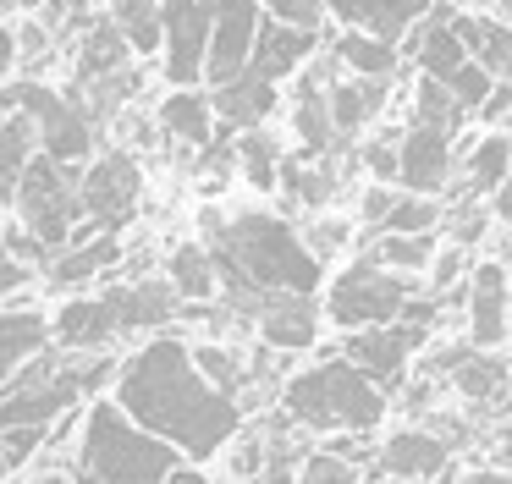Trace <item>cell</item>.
I'll list each match as a JSON object with an SVG mask.
<instances>
[{
    "label": "cell",
    "instance_id": "27",
    "mask_svg": "<svg viewBox=\"0 0 512 484\" xmlns=\"http://www.w3.org/2000/svg\"><path fill=\"white\" fill-rule=\"evenodd\" d=\"M331 61L347 66V77H375V83H391V72H397V44H380V39H369V33L347 28L342 39L331 44Z\"/></svg>",
    "mask_w": 512,
    "mask_h": 484
},
{
    "label": "cell",
    "instance_id": "7",
    "mask_svg": "<svg viewBox=\"0 0 512 484\" xmlns=\"http://www.w3.org/2000/svg\"><path fill=\"white\" fill-rule=\"evenodd\" d=\"M138 193H144V176H138V160L127 149H111L105 160H94L89 171L78 176V204L89 215L94 231H122L138 209Z\"/></svg>",
    "mask_w": 512,
    "mask_h": 484
},
{
    "label": "cell",
    "instance_id": "35",
    "mask_svg": "<svg viewBox=\"0 0 512 484\" xmlns=\"http://www.w3.org/2000/svg\"><path fill=\"white\" fill-rule=\"evenodd\" d=\"M452 380H457V391H463V396L485 402V396H496V391H501V380H507V363L490 358V352H468V358L452 369Z\"/></svg>",
    "mask_w": 512,
    "mask_h": 484
},
{
    "label": "cell",
    "instance_id": "17",
    "mask_svg": "<svg viewBox=\"0 0 512 484\" xmlns=\"http://www.w3.org/2000/svg\"><path fill=\"white\" fill-rule=\"evenodd\" d=\"M320 33H303V28H281V22H265L259 17V33H254V55H248V72L265 77V83H281L292 77L303 61L314 55Z\"/></svg>",
    "mask_w": 512,
    "mask_h": 484
},
{
    "label": "cell",
    "instance_id": "2",
    "mask_svg": "<svg viewBox=\"0 0 512 484\" xmlns=\"http://www.w3.org/2000/svg\"><path fill=\"white\" fill-rule=\"evenodd\" d=\"M215 259L226 303L237 314H259L270 297H314L325 281V264L303 248V237L276 215H237L215 226V242H204Z\"/></svg>",
    "mask_w": 512,
    "mask_h": 484
},
{
    "label": "cell",
    "instance_id": "14",
    "mask_svg": "<svg viewBox=\"0 0 512 484\" xmlns=\"http://www.w3.org/2000/svg\"><path fill=\"white\" fill-rule=\"evenodd\" d=\"M259 341H265L270 352H309L314 336H320V303L314 297H270L265 308H259Z\"/></svg>",
    "mask_w": 512,
    "mask_h": 484
},
{
    "label": "cell",
    "instance_id": "30",
    "mask_svg": "<svg viewBox=\"0 0 512 484\" xmlns=\"http://www.w3.org/2000/svg\"><path fill=\"white\" fill-rule=\"evenodd\" d=\"M463 121H468V110L446 94V83H435V77H419V83H413V121L408 127H430V132H441V138H452Z\"/></svg>",
    "mask_w": 512,
    "mask_h": 484
},
{
    "label": "cell",
    "instance_id": "13",
    "mask_svg": "<svg viewBox=\"0 0 512 484\" xmlns=\"http://www.w3.org/2000/svg\"><path fill=\"white\" fill-rule=\"evenodd\" d=\"M320 6L336 11L353 33H369V39H380V44H397L413 22L430 17L435 0H320Z\"/></svg>",
    "mask_w": 512,
    "mask_h": 484
},
{
    "label": "cell",
    "instance_id": "12",
    "mask_svg": "<svg viewBox=\"0 0 512 484\" xmlns=\"http://www.w3.org/2000/svg\"><path fill=\"white\" fill-rule=\"evenodd\" d=\"M397 182L419 198H435L452 182V138L430 127H408L397 138Z\"/></svg>",
    "mask_w": 512,
    "mask_h": 484
},
{
    "label": "cell",
    "instance_id": "54",
    "mask_svg": "<svg viewBox=\"0 0 512 484\" xmlns=\"http://www.w3.org/2000/svg\"><path fill=\"white\" fill-rule=\"evenodd\" d=\"M507 303H512V286H507Z\"/></svg>",
    "mask_w": 512,
    "mask_h": 484
},
{
    "label": "cell",
    "instance_id": "47",
    "mask_svg": "<svg viewBox=\"0 0 512 484\" xmlns=\"http://www.w3.org/2000/svg\"><path fill=\"white\" fill-rule=\"evenodd\" d=\"M28 281H34V270H28V264H17V259H0V297L23 292Z\"/></svg>",
    "mask_w": 512,
    "mask_h": 484
},
{
    "label": "cell",
    "instance_id": "37",
    "mask_svg": "<svg viewBox=\"0 0 512 484\" xmlns=\"http://www.w3.org/2000/svg\"><path fill=\"white\" fill-rule=\"evenodd\" d=\"M0 259H17V264H28V270H45L50 248L23 226V220H6V226H0Z\"/></svg>",
    "mask_w": 512,
    "mask_h": 484
},
{
    "label": "cell",
    "instance_id": "41",
    "mask_svg": "<svg viewBox=\"0 0 512 484\" xmlns=\"http://www.w3.org/2000/svg\"><path fill=\"white\" fill-rule=\"evenodd\" d=\"M298 484H358V468L342 457H325V451H314V457H303V468L292 473Z\"/></svg>",
    "mask_w": 512,
    "mask_h": 484
},
{
    "label": "cell",
    "instance_id": "43",
    "mask_svg": "<svg viewBox=\"0 0 512 484\" xmlns=\"http://www.w3.org/2000/svg\"><path fill=\"white\" fill-rule=\"evenodd\" d=\"M463 264H468L463 248H435V259H430V286H435V297L452 292L457 275H463Z\"/></svg>",
    "mask_w": 512,
    "mask_h": 484
},
{
    "label": "cell",
    "instance_id": "4",
    "mask_svg": "<svg viewBox=\"0 0 512 484\" xmlns=\"http://www.w3.org/2000/svg\"><path fill=\"white\" fill-rule=\"evenodd\" d=\"M281 407L292 424L314 435H369L386 418V396L347 358H320L314 369L292 374L281 385Z\"/></svg>",
    "mask_w": 512,
    "mask_h": 484
},
{
    "label": "cell",
    "instance_id": "3",
    "mask_svg": "<svg viewBox=\"0 0 512 484\" xmlns=\"http://www.w3.org/2000/svg\"><path fill=\"white\" fill-rule=\"evenodd\" d=\"M72 446H78V462H72V479L78 484H166V473L182 468V457L166 440L144 435L105 396L94 407H83Z\"/></svg>",
    "mask_w": 512,
    "mask_h": 484
},
{
    "label": "cell",
    "instance_id": "16",
    "mask_svg": "<svg viewBox=\"0 0 512 484\" xmlns=\"http://www.w3.org/2000/svg\"><path fill=\"white\" fill-rule=\"evenodd\" d=\"M50 341H61V352L83 358V352H111L116 325H111V308L100 297H67L50 319Z\"/></svg>",
    "mask_w": 512,
    "mask_h": 484
},
{
    "label": "cell",
    "instance_id": "49",
    "mask_svg": "<svg viewBox=\"0 0 512 484\" xmlns=\"http://www.w3.org/2000/svg\"><path fill=\"white\" fill-rule=\"evenodd\" d=\"M17 66V39L6 28H0V83H6V72Z\"/></svg>",
    "mask_w": 512,
    "mask_h": 484
},
{
    "label": "cell",
    "instance_id": "32",
    "mask_svg": "<svg viewBox=\"0 0 512 484\" xmlns=\"http://www.w3.org/2000/svg\"><path fill=\"white\" fill-rule=\"evenodd\" d=\"M232 160L243 165V176H248V187H259V193H276V182H281V149H276V138L270 132H243L237 138V149H232Z\"/></svg>",
    "mask_w": 512,
    "mask_h": 484
},
{
    "label": "cell",
    "instance_id": "38",
    "mask_svg": "<svg viewBox=\"0 0 512 484\" xmlns=\"http://www.w3.org/2000/svg\"><path fill=\"white\" fill-rule=\"evenodd\" d=\"M490 83H496V77H490V72H485V66H474V61H463V66H457V72H452V77H446V94H452V99H457V105H463V110H468V116H474V110H479V105H485V94H490Z\"/></svg>",
    "mask_w": 512,
    "mask_h": 484
},
{
    "label": "cell",
    "instance_id": "56",
    "mask_svg": "<svg viewBox=\"0 0 512 484\" xmlns=\"http://www.w3.org/2000/svg\"><path fill=\"white\" fill-rule=\"evenodd\" d=\"M397 484H408V479H397Z\"/></svg>",
    "mask_w": 512,
    "mask_h": 484
},
{
    "label": "cell",
    "instance_id": "26",
    "mask_svg": "<svg viewBox=\"0 0 512 484\" xmlns=\"http://www.w3.org/2000/svg\"><path fill=\"white\" fill-rule=\"evenodd\" d=\"M193 369H199V380L210 385V391H221L226 402L243 407V385H248V363L237 358V347H221V341H193L188 347Z\"/></svg>",
    "mask_w": 512,
    "mask_h": 484
},
{
    "label": "cell",
    "instance_id": "53",
    "mask_svg": "<svg viewBox=\"0 0 512 484\" xmlns=\"http://www.w3.org/2000/svg\"><path fill=\"white\" fill-rule=\"evenodd\" d=\"M23 6H39V0H23Z\"/></svg>",
    "mask_w": 512,
    "mask_h": 484
},
{
    "label": "cell",
    "instance_id": "48",
    "mask_svg": "<svg viewBox=\"0 0 512 484\" xmlns=\"http://www.w3.org/2000/svg\"><path fill=\"white\" fill-rule=\"evenodd\" d=\"M490 198H496V220H501V226H512V176H507V182H501Z\"/></svg>",
    "mask_w": 512,
    "mask_h": 484
},
{
    "label": "cell",
    "instance_id": "31",
    "mask_svg": "<svg viewBox=\"0 0 512 484\" xmlns=\"http://www.w3.org/2000/svg\"><path fill=\"white\" fill-rule=\"evenodd\" d=\"M364 259L380 264V270H391V275H419V270H430V259H435V237H391V231H375Z\"/></svg>",
    "mask_w": 512,
    "mask_h": 484
},
{
    "label": "cell",
    "instance_id": "50",
    "mask_svg": "<svg viewBox=\"0 0 512 484\" xmlns=\"http://www.w3.org/2000/svg\"><path fill=\"white\" fill-rule=\"evenodd\" d=\"M166 484H210V479H204V468L182 462V468H171V473H166Z\"/></svg>",
    "mask_w": 512,
    "mask_h": 484
},
{
    "label": "cell",
    "instance_id": "40",
    "mask_svg": "<svg viewBox=\"0 0 512 484\" xmlns=\"http://www.w3.org/2000/svg\"><path fill=\"white\" fill-rule=\"evenodd\" d=\"M347 237H353V226H347L342 215H320V220H314L309 231H303V248H309L314 259L325 264V259H331V253H342V248H347Z\"/></svg>",
    "mask_w": 512,
    "mask_h": 484
},
{
    "label": "cell",
    "instance_id": "11",
    "mask_svg": "<svg viewBox=\"0 0 512 484\" xmlns=\"http://www.w3.org/2000/svg\"><path fill=\"white\" fill-rule=\"evenodd\" d=\"M507 264L501 259H485L474 264V275H468V341H474V352H490L507 341Z\"/></svg>",
    "mask_w": 512,
    "mask_h": 484
},
{
    "label": "cell",
    "instance_id": "23",
    "mask_svg": "<svg viewBox=\"0 0 512 484\" xmlns=\"http://www.w3.org/2000/svg\"><path fill=\"white\" fill-rule=\"evenodd\" d=\"M166 286L177 292V303H215V297H221V281H215L210 248H204V242H182V248H171Z\"/></svg>",
    "mask_w": 512,
    "mask_h": 484
},
{
    "label": "cell",
    "instance_id": "8",
    "mask_svg": "<svg viewBox=\"0 0 512 484\" xmlns=\"http://www.w3.org/2000/svg\"><path fill=\"white\" fill-rule=\"evenodd\" d=\"M430 341V330H413L402 325V319H391V325H375V330H347L342 352L336 358H347L353 369H364L369 380H375V391H397L402 374H408V358Z\"/></svg>",
    "mask_w": 512,
    "mask_h": 484
},
{
    "label": "cell",
    "instance_id": "19",
    "mask_svg": "<svg viewBox=\"0 0 512 484\" xmlns=\"http://www.w3.org/2000/svg\"><path fill=\"white\" fill-rule=\"evenodd\" d=\"M441 468H446V440L430 435V429H397V435L380 446V473H391V479L424 484Z\"/></svg>",
    "mask_w": 512,
    "mask_h": 484
},
{
    "label": "cell",
    "instance_id": "42",
    "mask_svg": "<svg viewBox=\"0 0 512 484\" xmlns=\"http://www.w3.org/2000/svg\"><path fill=\"white\" fill-rule=\"evenodd\" d=\"M364 165H369V176H375V187H391L397 182V138L364 143Z\"/></svg>",
    "mask_w": 512,
    "mask_h": 484
},
{
    "label": "cell",
    "instance_id": "25",
    "mask_svg": "<svg viewBox=\"0 0 512 484\" xmlns=\"http://www.w3.org/2000/svg\"><path fill=\"white\" fill-rule=\"evenodd\" d=\"M507 176H512V138H507V132H485V138L468 143V160H463V198L496 193Z\"/></svg>",
    "mask_w": 512,
    "mask_h": 484
},
{
    "label": "cell",
    "instance_id": "1",
    "mask_svg": "<svg viewBox=\"0 0 512 484\" xmlns=\"http://www.w3.org/2000/svg\"><path fill=\"white\" fill-rule=\"evenodd\" d=\"M111 402L133 418L144 435L166 440L182 462H210L243 429V407L199 380L182 336H149L116 363Z\"/></svg>",
    "mask_w": 512,
    "mask_h": 484
},
{
    "label": "cell",
    "instance_id": "22",
    "mask_svg": "<svg viewBox=\"0 0 512 484\" xmlns=\"http://www.w3.org/2000/svg\"><path fill=\"white\" fill-rule=\"evenodd\" d=\"M45 347H50V319L39 308H6L0 314V385Z\"/></svg>",
    "mask_w": 512,
    "mask_h": 484
},
{
    "label": "cell",
    "instance_id": "18",
    "mask_svg": "<svg viewBox=\"0 0 512 484\" xmlns=\"http://www.w3.org/2000/svg\"><path fill=\"white\" fill-rule=\"evenodd\" d=\"M380 105H386V83H375V77H331L325 83V116H331L336 138L364 132L380 116Z\"/></svg>",
    "mask_w": 512,
    "mask_h": 484
},
{
    "label": "cell",
    "instance_id": "15",
    "mask_svg": "<svg viewBox=\"0 0 512 484\" xmlns=\"http://www.w3.org/2000/svg\"><path fill=\"white\" fill-rule=\"evenodd\" d=\"M452 33L463 44V55L474 66H485L496 83H512V22L501 17H479V11H452Z\"/></svg>",
    "mask_w": 512,
    "mask_h": 484
},
{
    "label": "cell",
    "instance_id": "5",
    "mask_svg": "<svg viewBox=\"0 0 512 484\" xmlns=\"http://www.w3.org/2000/svg\"><path fill=\"white\" fill-rule=\"evenodd\" d=\"M12 204H17V215H23V226L50 248V259L78 237L83 204H78V176H72V165H56V160H45V154H34V160L23 165V176H17Z\"/></svg>",
    "mask_w": 512,
    "mask_h": 484
},
{
    "label": "cell",
    "instance_id": "33",
    "mask_svg": "<svg viewBox=\"0 0 512 484\" xmlns=\"http://www.w3.org/2000/svg\"><path fill=\"white\" fill-rule=\"evenodd\" d=\"M446 220V209L435 204V198H419V193H397L386 209V220H380V231H391V237H435V226Z\"/></svg>",
    "mask_w": 512,
    "mask_h": 484
},
{
    "label": "cell",
    "instance_id": "9",
    "mask_svg": "<svg viewBox=\"0 0 512 484\" xmlns=\"http://www.w3.org/2000/svg\"><path fill=\"white\" fill-rule=\"evenodd\" d=\"M254 33H259V6L254 0H215L210 44H204V77H210V88H221V83H232L237 72H248Z\"/></svg>",
    "mask_w": 512,
    "mask_h": 484
},
{
    "label": "cell",
    "instance_id": "10",
    "mask_svg": "<svg viewBox=\"0 0 512 484\" xmlns=\"http://www.w3.org/2000/svg\"><path fill=\"white\" fill-rule=\"evenodd\" d=\"M100 303L111 308V325L116 336H138V330H166L177 319V292L166 281H122V286H105Z\"/></svg>",
    "mask_w": 512,
    "mask_h": 484
},
{
    "label": "cell",
    "instance_id": "52",
    "mask_svg": "<svg viewBox=\"0 0 512 484\" xmlns=\"http://www.w3.org/2000/svg\"><path fill=\"white\" fill-rule=\"evenodd\" d=\"M468 484H512V473H490V468H479V473H468Z\"/></svg>",
    "mask_w": 512,
    "mask_h": 484
},
{
    "label": "cell",
    "instance_id": "28",
    "mask_svg": "<svg viewBox=\"0 0 512 484\" xmlns=\"http://www.w3.org/2000/svg\"><path fill=\"white\" fill-rule=\"evenodd\" d=\"M127 39L116 33V22H94L89 33H83V61H78V77L83 83H105V77H122L127 72Z\"/></svg>",
    "mask_w": 512,
    "mask_h": 484
},
{
    "label": "cell",
    "instance_id": "20",
    "mask_svg": "<svg viewBox=\"0 0 512 484\" xmlns=\"http://www.w3.org/2000/svg\"><path fill=\"white\" fill-rule=\"evenodd\" d=\"M116 259H122V242H116L111 231H94V237L67 242L45 270H50V286H67V292H72V286H89L94 275H105Z\"/></svg>",
    "mask_w": 512,
    "mask_h": 484
},
{
    "label": "cell",
    "instance_id": "21",
    "mask_svg": "<svg viewBox=\"0 0 512 484\" xmlns=\"http://www.w3.org/2000/svg\"><path fill=\"white\" fill-rule=\"evenodd\" d=\"M210 110L226 121V127L254 132L259 121L276 110V83H265V77H254V72H237L232 83H221V88L210 94Z\"/></svg>",
    "mask_w": 512,
    "mask_h": 484
},
{
    "label": "cell",
    "instance_id": "45",
    "mask_svg": "<svg viewBox=\"0 0 512 484\" xmlns=\"http://www.w3.org/2000/svg\"><path fill=\"white\" fill-rule=\"evenodd\" d=\"M364 451H369V435H325V457H342V462H364Z\"/></svg>",
    "mask_w": 512,
    "mask_h": 484
},
{
    "label": "cell",
    "instance_id": "24",
    "mask_svg": "<svg viewBox=\"0 0 512 484\" xmlns=\"http://www.w3.org/2000/svg\"><path fill=\"white\" fill-rule=\"evenodd\" d=\"M160 127H166L177 143H188V149H210V143H215L210 94H199V88H177V94L160 105Z\"/></svg>",
    "mask_w": 512,
    "mask_h": 484
},
{
    "label": "cell",
    "instance_id": "36",
    "mask_svg": "<svg viewBox=\"0 0 512 484\" xmlns=\"http://www.w3.org/2000/svg\"><path fill=\"white\" fill-rule=\"evenodd\" d=\"M265 462H270L265 440H259V435H248V429H237V440L226 446V473H232L226 484H254L259 473H265Z\"/></svg>",
    "mask_w": 512,
    "mask_h": 484
},
{
    "label": "cell",
    "instance_id": "44",
    "mask_svg": "<svg viewBox=\"0 0 512 484\" xmlns=\"http://www.w3.org/2000/svg\"><path fill=\"white\" fill-rule=\"evenodd\" d=\"M485 127H501V121H512V83H490V94H485V105L474 110Z\"/></svg>",
    "mask_w": 512,
    "mask_h": 484
},
{
    "label": "cell",
    "instance_id": "34",
    "mask_svg": "<svg viewBox=\"0 0 512 484\" xmlns=\"http://www.w3.org/2000/svg\"><path fill=\"white\" fill-rule=\"evenodd\" d=\"M34 149H39V132H34V121H28V116H6V121H0V182L17 187V176H23V165L34 160Z\"/></svg>",
    "mask_w": 512,
    "mask_h": 484
},
{
    "label": "cell",
    "instance_id": "29",
    "mask_svg": "<svg viewBox=\"0 0 512 484\" xmlns=\"http://www.w3.org/2000/svg\"><path fill=\"white\" fill-rule=\"evenodd\" d=\"M111 22L127 39V50L155 55L166 44V28H160V0H111Z\"/></svg>",
    "mask_w": 512,
    "mask_h": 484
},
{
    "label": "cell",
    "instance_id": "55",
    "mask_svg": "<svg viewBox=\"0 0 512 484\" xmlns=\"http://www.w3.org/2000/svg\"><path fill=\"white\" fill-rule=\"evenodd\" d=\"M210 484H226V479H210Z\"/></svg>",
    "mask_w": 512,
    "mask_h": 484
},
{
    "label": "cell",
    "instance_id": "39",
    "mask_svg": "<svg viewBox=\"0 0 512 484\" xmlns=\"http://www.w3.org/2000/svg\"><path fill=\"white\" fill-rule=\"evenodd\" d=\"M254 6H265L270 22H281V28H303V33H320V22H325L320 0H254Z\"/></svg>",
    "mask_w": 512,
    "mask_h": 484
},
{
    "label": "cell",
    "instance_id": "46",
    "mask_svg": "<svg viewBox=\"0 0 512 484\" xmlns=\"http://www.w3.org/2000/svg\"><path fill=\"white\" fill-rule=\"evenodd\" d=\"M391 198H397V193H391V187H369V193H364V204H358V215H364V220H369V226H375V231H380V220H386V209H391Z\"/></svg>",
    "mask_w": 512,
    "mask_h": 484
},
{
    "label": "cell",
    "instance_id": "6",
    "mask_svg": "<svg viewBox=\"0 0 512 484\" xmlns=\"http://www.w3.org/2000/svg\"><path fill=\"white\" fill-rule=\"evenodd\" d=\"M408 297H413L408 275H391V270H380V264L358 259L331 281V292H325V319H331L336 330H375V325H391Z\"/></svg>",
    "mask_w": 512,
    "mask_h": 484
},
{
    "label": "cell",
    "instance_id": "51",
    "mask_svg": "<svg viewBox=\"0 0 512 484\" xmlns=\"http://www.w3.org/2000/svg\"><path fill=\"white\" fill-rule=\"evenodd\" d=\"M23 484H78V479L61 473V468H34V479H23Z\"/></svg>",
    "mask_w": 512,
    "mask_h": 484
}]
</instances>
